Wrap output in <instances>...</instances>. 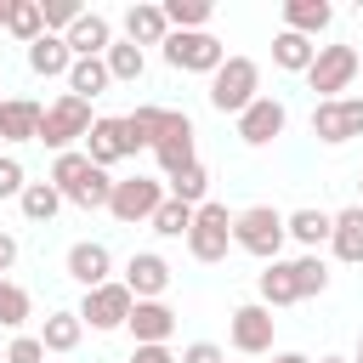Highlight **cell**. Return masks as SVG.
Returning a JSON list of instances; mask_svg holds the SVG:
<instances>
[{
  "label": "cell",
  "instance_id": "obj_49",
  "mask_svg": "<svg viewBox=\"0 0 363 363\" xmlns=\"http://www.w3.org/2000/svg\"><path fill=\"white\" fill-rule=\"evenodd\" d=\"M0 102H6V74H0Z\"/></svg>",
  "mask_w": 363,
  "mask_h": 363
},
{
  "label": "cell",
  "instance_id": "obj_47",
  "mask_svg": "<svg viewBox=\"0 0 363 363\" xmlns=\"http://www.w3.org/2000/svg\"><path fill=\"white\" fill-rule=\"evenodd\" d=\"M352 363H363V335H357V352H352Z\"/></svg>",
  "mask_w": 363,
  "mask_h": 363
},
{
  "label": "cell",
  "instance_id": "obj_5",
  "mask_svg": "<svg viewBox=\"0 0 363 363\" xmlns=\"http://www.w3.org/2000/svg\"><path fill=\"white\" fill-rule=\"evenodd\" d=\"M164 204V176H113V193H108V216L119 227H147L153 210Z\"/></svg>",
  "mask_w": 363,
  "mask_h": 363
},
{
  "label": "cell",
  "instance_id": "obj_28",
  "mask_svg": "<svg viewBox=\"0 0 363 363\" xmlns=\"http://www.w3.org/2000/svg\"><path fill=\"white\" fill-rule=\"evenodd\" d=\"M102 68H108V79H113V85H136V79L147 74V51H136L130 40H119V34H113V45L102 51Z\"/></svg>",
  "mask_w": 363,
  "mask_h": 363
},
{
  "label": "cell",
  "instance_id": "obj_48",
  "mask_svg": "<svg viewBox=\"0 0 363 363\" xmlns=\"http://www.w3.org/2000/svg\"><path fill=\"white\" fill-rule=\"evenodd\" d=\"M357 204H363V170H357Z\"/></svg>",
  "mask_w": 363,
  "mask_h": 363
},
{
  "label": "cell",
  "instance_id": "obj_13",
  "mask_svg": "<svg viewBox=\"0 0 363 363\" xmlns=\"http://www.w3.org/2000/svg\"><path fill=\"white\" fill-rule=\"evenodd\" d=\"M153 159H159V170H164V176H176V170H187V164L199 159V130H193V119H187L182 108L170 113L164 136L153 142Z\"/></svg>",
  "mask_w": 363,
  "mask_h": 363
},
{
  "label": "cell",
  "instance_id": "obj_35",
  "mask_svg": "<svg viewBox=\"0 0 363 363\" xmlns=\"http://www.w3.org/2000/svg\"><path fill=\"white\" fill-rule=\"evenodd\" d=\"M289 272H295V295L301 301H312V295L329 289V261L323 255H289Z\"/></svg>",
  "mask_w": 363,
  "mask_h": 363
},
{
  "label": "cell",
  "instance_id": "obj_33",
  "mask_svg": "<svg viewBox=\"0 0 363 363\" xmlns=\"http://www.w3.org/2000/svg\"><path fill=\"white\" fill-rule=\"evenodd\" d=\"M164 193H170V199H182V204H193V210H199V204H204V199H210V170H204V164H199V159H193V164H187V170H176V176H164Z\"/></svg>",
  "mask_w": 363,
  "mask_h": 363
},
{
  "label": "cell",
  "instance_id": "obj_3",
  "mask_svg": "<svg viewBox=\"0 0 363 363\" xmlns=\"http://www.w3.org/2000/svg\"><path fill=\"white\" fill-rule=\"evenodd\" d=\"M204 96H210L216 113H233V119H238V113L261 96V62H255V57H227V62L210 74V91H204Z\"/></svg>",
  "mask_w": 363,
  "mask_h": 363
},
{
  "label": "cell",
  "instance_id": "obj_39",
  "mask_svg": "<svg viewBox=\"0 0 363 363\" xmlns=\"http://www.w3.org/2000/svg\"><path fill=\"white\" fill-rule=\"evenodd\" d=\"M23 187H28L23 159H17V153H0V199H23Z\"/></svg>",
  "mask_w": 363,
  "mask_h": 363
},
{
  "label": "cell",
  "instance_id": "obj_32",
  "mask_svg": "<svg viewBox=\"0 0 363 363\" xmlns=\"http://www.w3.org/2000/svg\"><path fill=\"white\" fill-rule=\"evenodd\" d=\"M6 34L28 51V45L45 34V11H40V0H11V11H6Z\"/></svg>",
  "mask_w": 363,
  "mask_h": 363
},
{
  "label": "cell",
  "instance_id": "obj_22",
  "mask_svg": "<svg viewBox=\"0 0 363 363\" xmlns=\"http://www.w3.org/2000/svg\"><path fill=\"white\" fill-rule=\"evenodd\" d=\"M62 40H68V51H74V57H102V51L113 45V23H108L102 11H79V17H74V28H68Z\"/></svg>",
  "mask_w": 363,
  "mask_h": 363
},
{
  "label": "cell",
  "instance_id": "obj_50",
  "mask_svg": "<svg viewBox=\"0 0 363 363\" xmlns=\"http://www.w3.org/2000/svg\"><path fill=\"white\" fill-rule=\"evenodd\" d=\"M0 363H6V352H0Z\"/></svg>",
  "mask_w": 363,
  "mask_h": 363
},
{
  "label": "cell",
  "instance_id": "obj_15",
  "mask_svg": "<svg viewBox=\"0 0 363 363\" xmlns=\"http://www.w3.org/2000/svg\"><path fill=\"white\" fill-rule=\"evenodd\" d=\"M79 153H85L96 170H108V176H113V164H119V159H130V153H125V125H119V113H96V119H91V130H85V142H79Z\"/></svg>",
  "mask_w": 363,
  "mask_h": 363
},
{
  "label": "cell",
  "instance_id": "obj_16",
  "mask_svg": "<svg viewBox=\"0 0 363 363\" xmlns=\"http://www.w3.org/2000/svg\"><path fill=\"white\" fill-rule=\"evenodd\" d=\"M62 267H68V278H74L79 289H96V284L113 278V250H108L102 238H79V244H68Z\"/></svg>",
  "mask_w": 363,
  "mask_h": 363
},
{
  "label": "cell",
  "instance_id": "obj_4",
  "mask_svg": "<svg viewBox=\"0 0 363 363\" xmlns=\"http://www.w3.org/2000/svg\"><path fill=\"white\" fill-rule=\"evenodd\" d=\"M91 119H96V113H91V102H79V96H68V91H62V96H51V102L40 108V136H34V142H45V147H51V159H57V153H68V147H79V142H85Z\"/></svg>",
  "mask_w": 363,
  "mask_h": 363
},
{
  "label": "cell",
  "instance_id": "obj_40",
  "mask_svg": "<svg viewBox=\"0 0 363 363\" xmlns=\"http://www.w3.org/2000/svg\"><path fill=\"white\" fill-rule=\"evenodd\" d=\"M6 363H45V346H40V335H11V346H6Z\"/></svg>",
  "mask_w": 363,
  "mask_h": 363
},
{
  "label": "cell",
  "instance_id": "obj_6",
  "mask_svg": "<svg viewBox=\"0 0 363 363\" xmlns=\"http://www.w3.org/2000/svg\"><path fill=\"white\" fill-rule=\"evenodd\" d=\"M182 244H187V255L204 261V267L227 261V250H233V210H227L221 199H204V204L193 210V227H187Z\"/></svg>",
  "mask_w": 363,
  "mask_h": 363
},
{
  "label": "cell",
  "instance_id": "obj_17",
  "mask_svg": "<svg viewBox=\"0 0 363 363\" xmlns=\"http://www.w3.org/2000/svg\"><path fill=\"white\" fill-rule=\"evenodd\" d=\"M170 113H176V108H159V102H142V108L119 113V125H125V153H130V159H136V153H153V142L164 136Z\"/></svg>",
  "mask_w": 363,
  "mask_h": 363
},
{
  "label": "cell",
  "instance_id": "obj_44",
  "mask_svg": "<svg viewBox=\"0 0 363 363\" xmlns=\"http://www.w3.org/2000/svg\"><path fill=\"white\" fill-rule=\"evenodd\" d=\"M272 363H312L306 352H272Z\"/></svg>",
  "mask_w": 363,
  "mask_h": 363
},
{
  "label": "cell",
  "instance_id": "obj_8",
  "mask_svg": "<svg viewBox=\"0 0 363 363\" xmlns=\"http://www.w3.org/2000/svg\"><path fill=\"white\" fill-rule=\"evenodd\" d=\"M159 51H164V62H170L176 74H204V79L227 62V45H221L210 28H199V34H164Z\"/></svg>",
  "mask_w": 363,
  "mask_h": 363
},
{
  "label": "cell",
  "instance_id": "obj_37",
  "mask_svg": "<svg viewBox=\"0 0 363 363\" xmlns=\"http://www.w3.org/2000/svg\"><path fill=\"white\" fill-rule=\"evenodd\" d=\"M159 238H187V227H193V204H182V199H170L164 193V204L153 210V221H147Z\"/></svg>",
  "mask_w": 363,
  "mask_h": 363
},
{
  "label": "cell",
  "instance_id": "obj_31",
  "mask_svg": "<svg viewBox=\"0 0 363 363\" xmlns=\"http://www.w3.org/2000/svg\"><path fill=\"white\" fill-rule=\"evenodd\" d=\"M159 11H164V23H170V34H199V28H210V17H216L210 0H164Z\"/></svg>",
  "mask_w": 363,
  "mask_h": 363
},
{
  "label": "cell",
  "instance_id": "obj_45",
  "mask_svg": "<svg viewBox=\"0 0 363 363\" xmlns=\"http://www.w3.org/2000/svg\"><path fill=\"white\" fill-rule=\"evenodd\" d=\"M318 363H352V357H340V352H323V357H318Z\"/></svg>",
  "mask_w": 363,
  "mask_h": 363
},
{
  "label": "cell",
  "instance_id": "obj_12",
  "mask_svg": "<svg viewBox=\"0 0 363 363\" xmlns=\"http://www.w3.org/2000/svg\"><path fill=\"white\" fill-rule=\"evenodd\" d=\"M233 125H238V142H244V147H267V142H278V136H284L289 108H284L278 96H267V91H261V96H255Z\"/></svg>",
  "mask_w": 363,
  "mask_h": 363
},
{
  "label": "cell",
  "instance_id": "obj_23",
  "mask_svg": "<svg viewBox=\"0 0 363 363\" xmlns=\"http://www.w3.org/2000/svg\"><path fill=\"white\" fill-rule=\"evenodd\" d=\"M23 57H28V74H40V79H68V68H74V51L62 34H40Z\"/></svg>",
  "mask_w": 363,
  "mask_h": 363
},
{
  "label": "cell",
  "instance_id": "obj_10",
  "mask_svg": "<svg viewBox=\"0 0 363 363\" xmlns=\"http://www.w3.org/2000/svg\"><path fill=\"white\" fill-rule=\"evenodd\" d=\"M272 335H278V318H272L261 301H244V306L227 312V346H233V352L261 357V352H272Z\"/></svg>",
  "mask_w": 363,
  "mask_h": 363
},
{
  "label": "cell",
  "instance_id": "obj_26",
  "mask_svg": "<svg viewBox=\"0 0 363 363\" xmlns=\"http://www.w3.org/2000/svg\"><path fill=\"white\" fill-rule=\"evenodd\" d=\"M329 23H335V6L329 0H284V28L289 34L318 40V34H329Z\"/></svg>",
  "mask_w": 363,
  "mask_h": 363
},
{
  "label": "cell",
  "instance_id": "obj_41",
  "mask_svg": "<svg viewBox=\"0 0 363 363\" xmlns=\"http://www.w3.org/2000/svg\"><path fill=\"white\" fill-rule=\"evenodd\" d=\"M176 363H227V346H216V340H193V346H182Z\"/></svg>",
  "mask_w": 363,
  "mask_h": 363
},
{
  "label": "cell",
  "instance_id": "obj_43",
  "mask_svg": "<svg viewBox=\"0 0 363 363\" xmlns=\"http://www.w3.org/2000/svg\"><path fill=\"white\" fill-rule=\"evenodd\" d=\"M11 267H17V238H11L6 227H0V278H6Z\"/></svg>",
  "mask_w": 363,
  "mask_h": 363
},
{
  "label": "cell",
  "instance_id": "obj_46",
  "mask_svg": "<svg viewBox=\"0 0 363 363\" xmlns=\"http://www.w3.org/2000/svg\"><path fill=\"white\" fill-rule=\"evenodd\" d=\"M6 11H11V0H0V28H6Z\"/></svg>",
  "mask_w": 363,
  "mask_h": 363
},
{
  "label": "cell",
  "instance_id": "obj_19",
  "mask_svg": "<svg viewBox=\"0 0 363 363\" xmlns=\"http://www.w3.org/2000/svg\"><path fill=\"white\" fill-rule=\"evenodd\" d=\"M329 255L340 267H363V204H346L329 216Z\"/></svg>",
  "mask_w": 363,
  "mask_h": 363
},
{
  "label": "cell",
  "instance_id": "obj_42",
  "mask_svg": "<svg viewBox=\"0 0 363 363\" xmlns=\"http://www.w3.org/2000/svg\"><path fill=\"white\" fill-rule=\"evenodd\" d=\"M125 363H176V352H170V346H130Z\"/></svg>",
  "mask_w": 363,
  "mask_h": 363
},
{
  "label": "cell",
  "instance_id": "obj_38",
  "mask_svg": "<svg viewBox=\"0 0 363 363\" xmlns=\"http://www.w3.org/2000/svg\"><path fill=\"white\" fill-rule=\"evenodd\" d=\"M40 11H45V34H68L85 6H74V0H40Z\"/></svg>",
  "mask_w": 363,
  "mask_h": 363
},
{
  "label": "cell",
  "instance_id": "obj_20",
  "mask_svg": "<svg viewBox=\"0 0 363 363\" xmlns=\"http://www.w3.org/2000/svg\"><path fill=\"white\" fill-rule=\"evenodd\" d=\"M119 40H130L136 51L142 45H164V34H170V23H164V11H159V0H136V6H125V17H119Z\"/></svg>",
  "mask_w": 363,
  "mask_h": 363
},
{
  "label": "cell",
  "instance_id": "obj_9",
  "mask_svg": "<svg viewBox=\"0 0 363 363\" xmlns=\"http://www.w3.org/2000/svg\"><path fill=\"white\" fill-rule=\"evenodd\" d=\"M130 306H136V295H130L119 278H108V284L85 289V301H79L74 312H79V323H85V329H96V335H113V329H125Z\"/></svg>",
  "mask_w": 363,
  "mask_h": 363
},
{
  "label": "cell",
  "instance_id": "obj_21",
  "mask_svg": "<svg viewBox=\"0 0 363 363\" xmlns=\"http://www.w3.org/2000/svg\"><path fill=\"white\" fill-rule=\"evenodd\" d=\"M284 238L301 244V255H318V250L329 244V210H312V204L289 210V216H284Z\"/></svg>",
  "mask_w": 363,
  "mask_h": 363
},
{
  "label": "cell",
  "instance_id": "obj_29",
  "mask_svg": "<svg viewBox=\"0 0 363 363\" xmlns=\"http://www.w3.org/2000/svg\"><path fill=\"white\" fill-rule=\"evenodd\" d=\"M312 57H318V40H301V34H289V28L272 34V68H284V74H306Z\"/></svg>",
  "mask_w": 363,
  "mask_h": 363
},
{
  "label": "cell",
  "instance_id": "obj_27",
  "mask_svg": "<svg viewBox=\"0 0 363 363\" xmlns=\"http://www.w3.org/2000/svg\"><path fill=\"white\" fill-rule=\"evenodd\" d=\"M79 340H85L79 312H45V323H40V346H45V357H68V352H79Z\"/></svg>",
  "mask_w": 363,
  "mask_h": 363
},
{
  "label": "cell",
  "instance_id": "obj_36",
  "mask_svg": "<svg viewBox=\"0 0 363 363\" xmlns=\"http://www.w3.org/2000/svg\"><path fill=\"white\" fill-rule=\"evenodd\" d=\"M17 210H23L28 221H51V216L62 210V193H57L51 182H28V187H23V199H17Z\"/></svg>",
  "mask_w": 363,
  "mask_h": 363
},
{
  "label": "cell",
  "instance_id": "obj_11",
  "mask_svg": "<svg viewBox=\"0 0 363 363\" xmlns=\"http://www.w3.org/2000/svg\"><path fill=\"white\" fill-rule=\"evenodd\" d=\"M312 136L323 147H340L352 136H363V96H335V102H312Z\"/></svg>",
  "mask_w": 363,
  "mask_h": 363
},
{
  "label": "cell",
  "instance_id": "obj_25",
  "mask_svg": "<svg viewBox=\"0 0 363 363\" xmlns=\"http://www.w3.org/2000/svg\"><path fill=\"white\" fill-rule=\"evenodd\" d=\"M40 108L34 96H6L0 102V142H34L40 136Z\"/></svg>",
  "mask_w": 363,
  "mask_h": 363
},
{
  "label": "cell",
  "instance_id": "obj_24",
  "mask_svg": "<svg viewBox=\"0 0 363 363\" xmlns=\"http://www.w3.org/2000/svg\"><path fill=\"white\" fill-rule=\"evenodd\" d=\"M255 301H261L267 312H278V306H301V295H295V272H289V261H267V267L255 272Z\"/></svg>",
  "mask_w": 363,
  "mask_h": 363
},
{
  "label": "cell",
  "instance_id": "obj_30",
  "mask_svg": "<svg viewBox=\"0 0 363 363\" xmlns=\"http://www.w3.org/2000/svg\"><path fill=\"white\" fill-rule=\"evenodd\" d=\"M68 96H79V102H91V96H102L113 79H108V68H102V57H74V68H68Z\"/></svg>",
  "mask_w": 363,
  "mask_h": 363
},
{
  "label": "cell",
  "instance_id": "obj_34",
  "mask_svg": "<svg viewBox=\"0 0 363 363\" xmlns=\"http://www.w3.org/2000/svg\"><path fill=\"white\" fill-rule=\"evenodd\" d=\"M34 318V295L23 289V284H11V278H0V329H11V335H23V323Z\"/></svg>",
  "mask_w": 363,
  "mask_h": 363
},
{
  "label": "cell",
  "instance_id": "obj_2",
  "mask_svg": "<svg viewBox=\"0 0 363 363\" xmlns=\"http://www.w3.org/2000/svg\"><path fill=\"white\" fill-rule=\"evenodd\" d=\"M284 210L272 204H250V210H233V250L255 255L261 267L267 261H284Z\"/></svg>",
  "mask_w": 363,
  "mask_h": 363
},
{
  "label": "cell",
  "instance_id": "obj_18",
  "mask_svg": "<svg viewBox=\"0 0 363 363\" xmlns=\"http://www.w3.org/2000/svg\"><path fill=\"white\" fill-rule=\"evenodd\" d=\"M125 329H130L136 346H170V335H176V312H170V301H136L130 318H125Z\"/></svg>",
  "mask_w": 363,
  "mask_h": 363
},
{
  "label": "cell",
  "instance_id": "obj_1",
  "mask_svg": "<svg viewBox=\"0 0 363 363\" xmlns=\"http://www.w3.org/2000/svg\"><path fill=\"white\" fill-rule=\"evenodd\" d=\"M45 182L62 193V204H79V210H108V193H113V176H108V170H96L79 147L57 153Z\"/></svg>",
  "mask_w": 363,
  "mask_h": 363
},
{
  "label": "cell",
  "instance_id": "obj_14",
  "mask_svg": "<svg viewBox=\"0 0 363 363\" xmlns=\"http://www.w3.org/2000/svg\"><path fill=\"white\" fill-rule=\"evenodd\" d=\"M170 278H176V272H170V261H164L159 250H136V255L125 261V278H119V284H125L136 301H164Z\"/></svg>",
  "mask_w": 363,
  "mask_h": 363
},
{
  "label": "cell",
  "instance_id": "obj_7",
  "mask_svg": "<svg viewBox=\"0 0 363 363\" xmlns=\"http://www.w3.org/2000/svg\"><path fill=\"white\" fill-rule=\"evenodd\" d=\"M357 68H363V57H357V45H346V40H335V45H318V57H312V68L301 74L312 91H318V102H335V96H346L352 91V79H357Z\"/></svg>",
  "mask_w": 363,
  "mask_h": 363
}]
</instances>
